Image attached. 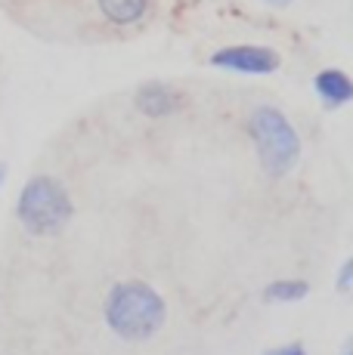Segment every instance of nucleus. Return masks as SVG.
Listing matches in <instances>:
<instances>
[{
    "label": "nucleus",
    "instance_id": "f8f14e48",
    "mask_svg": "<svg viewBox=\"0 0 353 355\" xmlns=\"http://www.w3.org/2000/svg\"><path fill=\"white\" fill-rule=\"evenodd\" d=\"M344 355H350V343H344Z\"/></svg>",
    "mask_w": 353,
    "mask_h": 355
},
{
    "label": "nucleus",
    "instance_id": "423d86ee",
    "mask_svg": "<svg viewBox=\"0 0 353 355\" xmlns=\"http://www.w3.org/2000/svg\"><path fill=\"white\" fill-rule=\"evenodd\" d=\"M313 87H316V96L322 99L325 108H341L353 99V80L341 68H325V71H319Z\"/></svg>",
    "mask_w": 353,
    "mask_h": 355
},
{
    "label": "nucleus",
    "instance_id": "6e6552de",
    "mask_svg": "<svg viewBox=\"0 0 353 355\" xmlns=\"http://www.w3.org/2000/svg\"><path fill=\"white\" fill-rule=\"evenodd\" d=\"M307 293H310V284L301 282V278H279V282L267 284L263 297H267L270 303H297V300H304Z\"/></svg>",
    "mask_w": 353,
    "mask_h": 355
},
{
    "label": "nucleus",
    "instance_id": "9d476101",
    "mask_svg": "<svg viewBox=\"0 0 353 355\" xmlns=\"http://www.w3.org/2000/svg\"><path fill=\"white\" fill-rule=\"evenodd\" d=\"M350 282H353V259L341 266V275H338V288L341 291H350Z\"/></svg>",
    "mask_w": 353,
    "mask_h": 355
},
{
    "label": "nucleus",
    "instance_id": "39448f33",
    "mask_svg": "<svg viewBox=\"0 0 353 355\" xmlns=\"http://www.w3.org/2000/svg\"><path fill=\"white\" fill-rule=\"evenodd\" d=\"M137 108L149 118H167V114L183 108V93L174 90L171 84L152 80V84H142L137 90Z\"/></svg>",
    "mask_w": 353,
    "mask_h": 355
},
{
    "label": "nucleus",
    "instance_id": "f03ea898",
    "mask_svg": "<svg viewBox=\"0 0 353 355\" xmlns=\"http://www.w3.org/2000/svg\"><path fill=\"white\" fill-rule=\"evenodd\" d=\"M16 216L31 235H59L72 220V198L56 176H35L19 195Z\"/></svg>",
    "mask_w": 353,
    "mask_h": 355
},
{
    "label": "nucleus",
    "instance_id": "f257e3e1",
    "mask_svg": "<svg viewBox=\"0 0 353 355\" xmlns=\"http://www.w3.org/2000/svg\"><path fill=\"white\" fill-rule=\"evenodd\" d=\"M165 318V300L146 282H118L106 297V324L124 340H149Z\"/></svg>",
    "mask_w": 353,
    "mask_h": 355
},
{
    "label": "nucleus",
    "instance_id": "1a4fd4ad",
    "mask_svg": "<svg viewBox=\"0 0 353 355\" xmlns=\"http://www.w3.org/2000/svg\"><path fill=\"white\" fill-rule=\"evenodd\" d=\"M263 355H307L301 343H285V346H276V349H267Z\"/></svg>",
    "mask_w": 353,
    "mask_h": 355
},
{
    "label": "nucleus",
    "instance_id": "0eeeda50",
    "mask_svg": "<svg viewBox=\"0 0 353 355\" xmlns=\"http://www.w3.org/2000/svg\"><path fill=\"white\" fill-rule=\"evenodd\" d=\"M99 10L108 22L115 25H133L146 16L149 10V0H97Z\"/></svg>",
    "mask_w": 353,
    "mask_h": 355
},
{
    "label": "nucleus",
    "instance_id": "7ed1b4c3",
    "mask_svg": "<svg viewBox=\"0 0 353 355\" xmlns=\"http://www.w3.org/2000/svg\"><path fill=\"white\" fill-rule=\"evenodd\" d=\"M251 139L257 146V155H261V164L270 176H285L291 167L301 158V139H297L291 121L285 118L279 108L273 105H261L251 112L248 121Z\"/></svg>",
    "mask_w": 353,
    "mask_h": 355
},
{
    "label": "nucleus",
    "instance_id": "9b49d317",
    "mask_svg": "<svg viewBox=\"0 0 353 355\" xmlns=\"http://www.w3.org/2000/svg\"><path fill=\"white\" fill-rule=\"evenodd\" d=\"M267 3H270V6H288L291 0H267Z\"/></svg>",
    "mask_w": 353,
    "mask_h": 355
},
{
    "label": "nucleus",
    "instance_id": "20e7f679",
    "mask_svg": "<svg viewBox=\"0 0 353 355\" xmlns=\"http://www.w3.org/2000/svg\"><path fill=\"white\" fill-rule=\"evenodd\" d=\"M211 65L227 68V71H239V74H273L279 68V53L257 44L223 46V50H217L211 56Z\"/></svg>",
    "mask_w": 353,
    "mask_h": 355
}]
</instances>
